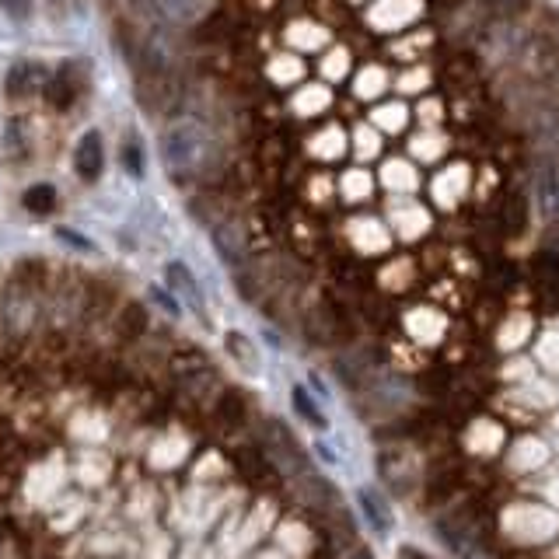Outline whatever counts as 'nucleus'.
<instances>
[{
  "label": "nucleus",
  "mask_w": 559,
  "mask_h": 559,
  "mask_svg": "<svg viewBox=\"0 0 559 559\" xmlns=\"http://www.w3.org/2000/svg\"><path fill=\"white\" fill-rule=\"evenodd\" d=\"M360 144H364V147H360V154H374V144H381V140L374 137V133L360 130Z\"/></svg>",
  "instance_id": "23"
},
{
  "label": "nucleus",
  "mask_w": 559,
  "mask_h": 559,
  "mask_svg": "<svg viewBox=\"0 0 559 559\" xmlns=\"http://www.w3.org/2000/svg\"><path fill=\"white\" fill-rule=\"evenodd\" d=\"M147 332V308L137 301L123 304V311L116 315V336L123 339V343H133V339H140Z\"/></svg>",
  "instance_id": "8"
},
{
  "label": "nucleus",
  "mask_w": 559,
  "mask_h": 559,
  "mask_svg": "<svg viewBox=\"0 0 559 559\" xmlns=\"http://www.w3.org/2000/svg\"><path fill=\"white\" fill-rule=\"evenodd\" d=\"M102 165H105L102 137H98L95 130L84 133L81 144H77V151H74V168H77V175L91 182V179H98V175H102Z\"/></svg>",
  "instance_id": "6"
},
{
  "label": "nucleus",
  "mask_w": 559,
  "mask_h": 559,
  "mask_svg": "<svg viewBox=\"0 0 559 559\" xmlns=\"http://www.w3.org/2000/svg\"><path fill=\"white\" fill-rule=\"evenodd\" d=\"M266 451H270L273 465L287 472V476L301 479V476H308V472H311L308 455H304V451L297 448V441H294V437H290V430H287V427H280V423H270V437H266Z\"/></svg>",
  "instance_id": "2"
},
{
  "label": "nucleus",
  "mask_w": 559,
  "mask_h": 559,
  "mask_svg": "<svg viewBox=\"0 0 559 559\" xmlns=\"http://www.w3.org/2000/svg\"><path fill=\"white\" fill-rule=\"evenodd\" d=\"M217 413H221L224 423H242L245 402L238 399V395H221V402H217Z\"/></svg>",
  "instance_id": "18"
},
{
  "label": "nucleus",
  "mask_w": 559,
  "mask_h": 559,
  "mask_svg": "<svg viewBox=\"0 0 559 559\" xmlns=\"http://www.w3.org/2000/svg\"><path fill=\"white\" fill-rule=\"evenodd\" d=\"M518 67L525 70V77H532L535 84H549V88H553L559 77V46L549 35H532V39L521 46Z\"/></svg>",
  "instance_id": "1"
},
{
  "label": "nucleus",
  "mask_w": 559,
  "mask_h": 559,
  "mask_svg": "<svg viewBox=\"0 0 559 559\" xmlns=\"http://www.w3.org/2000/svg\"><path fill=\"white\" fill-rule=\"evenodd\" d=\"M294 409H297V413H301L304 420H308L315 430H325V427H329V423H325V416L318 413V406L308 399V392H304V388H294Z\"/></svg>",
  "instance_id": "16"
},
{
  "label": "nucleus",
  "mask_w": 559,
  "mask_h": 559,
  "mask_svg": "<svg viewBox=\"0 0 559 559\" xmlns=\"http://www.w3.org/2000/svg\"><path fill=\"white\" fill-rule=\"evenodd\" d=\"M346 559H371V556H367V553H364V549H353V553H350V556H346Z\"/></svg>",
  "instance_id": "26"
},
{
  "label": "nucleus",
  "mask_w": 559,
  "mask_h": 559,
  "mask_svg": "<svg viewBox=\"0 0 559 559\" xmlns=\"http://www.w3.org/2000/svg\"><path fill=\"white\" fill-rule=\"evenodd\" d=\"M56 235H60V242H70L74 249H81V252H91V249H95V245H91L88 238H81L77 231H70V228H60Z\"/></svg>",
  "instance_id": "20"
},
{
  "label": "nucleus",
  "mask_w": 559,
  "mask_h": 559,
  "mask_svg": "<svg viewBox=\"0 0 559 559\" xmlns=\"http://www.w3.org/2000/svg\"><path fill=\"white\" fill-rule=\"evenodd\" d=\"M7 325H11L14 332H28L35 325V283H25L18 277V294L7 301V311H4Z\"/></svg>",
  "instance_id": "5"
},
{
  "label": "nucleus",
  "mask_w": 559,
  "mask_h": 559,
  "mask_svg": "<svg viewBox=\"0 0 559 559\" xmlns=\"http://www.w3.org/2000/svg\"><path fill=\"white\" fill-rule=\"evenodd\" d=\"M203 154V133L196 126H175L172 133L165 137V158L172 168H189L196 165Z\"/></svg>",
  "instance_id": "3"
},
{
  "label": "nucleus",
  "mask_w": 559,
  "mask_h": 559,
  "mask_svg": "<svg viewBox=\"0 0 559 559\" xmlns=\"http://www.w3.org/2000/svg\"><path fill=\"white\" fill-rule=\"evenodd\" d=\"M343 189H346V196H367L371 193V179H367L364 172H350L343 179Z\"/></svg>",
  "instance_id": "19"
},
{
  "label": "nucleus",
  "mask_w": 559,
  "mask_h": 559,
  "mask_svg": "<svg viewBox=\"0 0 559 559\" xmlns=\"http://www.w3.org/2000/svg\"><path fill=\"white\" fill-rule=\"evenodd\" d=\"M49 81H53V74H49L42 63H28V60H18L11 70H7L4 77V91L7 95H32V91H46Z\"/></svg>",
  "instance_id": "4"
},
{
  "label": "nucleus",
  "mask_w": 559,
  "mask_h": 559,
  "mask_svg": "<svg viewBox=\"0 0 559 559\" xmlns=\"http://www.w3.org/2000/svg\"><path fill=\"white\" fill-rule=\"evenodd\" d=\"M0 4H4V11H11L14 18H25V4H21V0H0Z\"/></svg>",
  "instance_id": "25"
},
{
  "label": "nucleus",
  "mask_w": 559,
  "mask_h": 559,
  "mask_svg": "<svg viewBox=\"0 0 559 559\" xmlns=\"http://www.w3.org/2000/svg\"><path fill=\"white\" fill-rule=\"evenodd\" d=\"M385 175H388V186H399V189L413 186V168H409V161H388Z\"/></svg>",
  "instance_id": "17"
},
{
  "label": "nucleus",
  "mask_w": 559,
  "mask_h": 559,
  "mask_svg": "<svg viewBox=\"0 0 559 559\" xmlns=\"http://www.w3.org/2000/svg\"><path fill=\"white\" fill-rule=\"evenodd\" d=\"M357 500H360V507H364V514H367V521H371L374 532H378V535L392 532V511H388L385 500H378V493H374V490H360Z\"/></svg>",
  "instance_id": "10"
},
{
  "label": "nucleus",
  "mask_w": 559,
  "mask_h": 559,
  "mask_svg": "<svg viewBox=\"0 0 559 559\" xmlns=\"http://www.w3.org/2000/svg\"><path fill=\"white\" fill-rule=\"evenodd\" d=\"M154 297H158V304H165L172 315H179V301H172V297L165 294V290H154Z\"/></svg>",
  "instance_id": "24"
},
{
  "label": "nucleus",
  "mask_w": 559,
  "mask_h": 559,
  "mask_svg": "<svg viewBox=\"0 0 559 559\" xmlns=\"http://www.w3.org/2000/svg\"><path fill=\"white\" fill-rule=\"evenodd\" d=\"M165 277H168V283H172L175 294H182V297H186V301L193 304V308L203 315V294H200V287H196V277H193V273H189L182 263H168Z\"/></svg>",
  "instance_id": "9"
},
{
  "label": "nucleus",
  "mask_w": 559,
  "mask_h": 559,
  "mask_svg": "<svg viewBox=\"0 0 559 559\" xmlns=\"http://www.w3.org/2000/svg\"><path fill=\"white\" fill-rule=\"evenodd\" d=\"M81 88H84L81 67H67V70H60L53 81H49L46 98H49V105H53V109H70V105H74V98L81 95Z\"/></svg>",
  "instance_id": "7"
},
{
  "label": "nucleus",
  "mask_w": 559,
  "mask_h": 559,
  "mask_svg": "<svg viewBox=\"0 0 559 559\" xmlns=\"http://www.w3.org/2000/svg\"><path fill=\"white\" fill-rule=\"evenodd\" d=\"M353 88H357V95H364V98H378L381 91L388 88L385 70H381V67H364L357 77H353Z\"/></svg>",
  "instance_id": "15"
},
{
  "label": "nucleus",
  "mask_w": 559,
  "mask_h": 559,
  "mask_svg": "<svg viewBox=\"0 0 559 559\" xmlns=\"http://www.w3.org/2000/svg\"><path fill=\"white\" fill-rule=\"evenodd\" d=\"M224 346H228V353H231V357H235L238 364H242L249 374L259 371V353H256V346H252L249 336H242V332H228V336H224Z\"/></svg>",
  "instance_id": "11"
},
{
  "label": "nucleus",
  "mask_w": 559,
  "mask_h": 559,
  "mask_svg": "<svg viewBox=\"0 0 559 559\" xmlns=\"http://www.w3.org/2000/svg\"><path fill=\"white\" fill-rule=\"evenodd\" d=\"M126 165H130V172H133V175L144 172V168H140V151H137V144L126 147Z\"/></svg>",
  "instance_id": "22"
},
{
  "label": "nucleus",
  "mask_w": 559,
  "mask_h": 559,
  "mask_svg": "<svg viewBox=\"0 0 559 559\" xmlns=\"http://www.w3.org/2000/svg\"><path fill=\"white\" fill-rule=\"evenodd\" d=\"M371 119L378 126H385V130L399 133V130H406V123H409V109L402 102H388V105H378V109L371 112Z\"/></svg>",
  "instance_id": "14"
},
{
  "label": "nucleus",
  "mask_w": 559,
  "mask_h": 559,
  "mask_svg": "<svg viewBox=\"0 0 559 559\" xmlns=\"http://www.w3.org/2000/svg\"><path fill=\"white\" fill-rule=\"evenodd\" d=\"M490 4H493V11H497V14H504V18H507V14H518V11H525V4H528V0H490Z\"/></svg>",
  "instance_id": "21"
},
{
  "label": "nucleus",
  "mask_w": 559,
  "mask_h": 559,
  "mask_svg": "<svg viewBox=\"0 0 559 559\" xmlns=\"http://www.w3.org/2000/svg\"><path fill=\"white\" fill-rule=\"evenodd\" d=\"M465 165H455V168H448V172H441L434 179V193L437 196H444V200H458V193H465Z\"/></svg>",
  "instance_id": "13"
},
{
  "label": "nucleus",
  "mask_w": 559,
  "mask_h": 559,
  "mask_svg": "<svg viewBox=\"0 0 559 559\" xmlns=\"http://www.w3.org/2000/svg\"><path fill=\"white\" fill-rule=\"evenodd\" d=\"M25 210H32V214L46 217L56 210V189L49 186V182H35L32 189L25 193Z\"/></svg>",
  "instance_id": "12"
}]
</instances>
